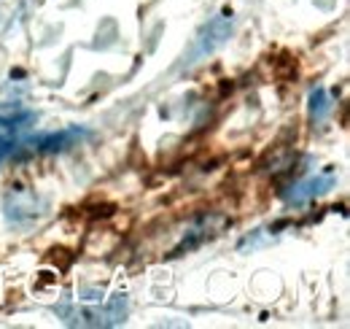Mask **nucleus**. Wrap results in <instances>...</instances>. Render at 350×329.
<instances>
[{"mask_svg": "<svg viewBox=\"0 0 350 329\" xmlns=\"http://www.w3.org/2000/svg\"><path fill=\"white\" fill-rule=\"evenodd\" d=\"M33 122V117H0V162L14 151V146L19 143L22 130Z\"/></svg>", "mask_w": 350, "mask_h": 329, "instance_id": "nucleus-1", "label": "nucleus"}, {"mask_svg": "<svg viewBox=\"0 0 350 329\" xmlns=\"http://www.w3.org/2000/svg\"><path fill=\"white\" fill-rule=\"evenodd\" d=\"M332 178H310V181H302L299 186H294V192L288 195V200L291 203H305L310 197H315V195H323L326 189H332Z\"/></svg>", "mask_w": 350, "mask_h": 329, "instance_id": "nucleus-2", "label": "nucleus"}]
</instances>
